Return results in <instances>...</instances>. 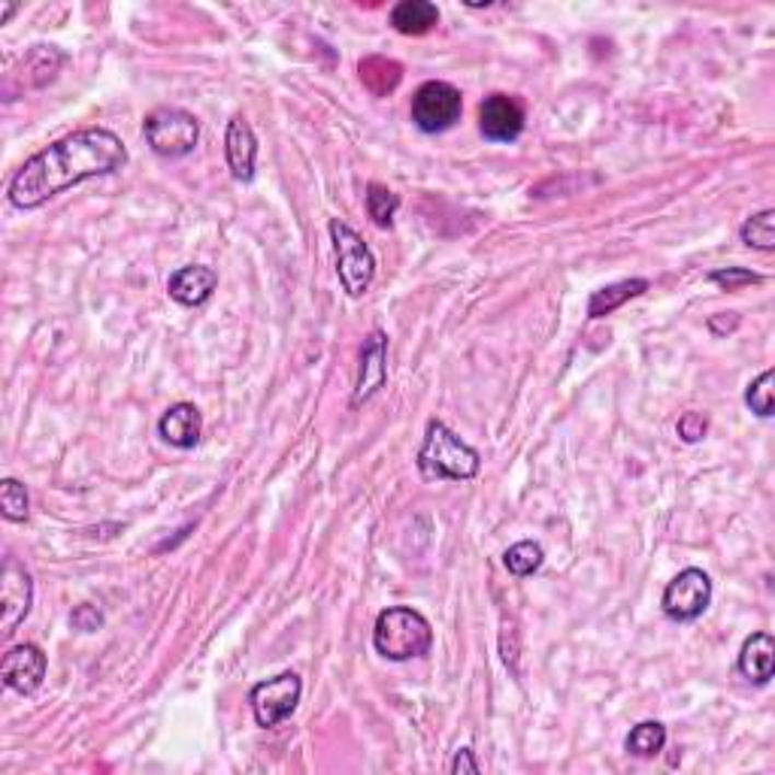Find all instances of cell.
Instances as JSON below:
<instances>
[{"label":"cell","mask_w":775,"mask_h":775,"mask_svg":"<svg viewBox=\"0 0 775 775\" xmlns=\"http://www.w3.org/2000/svg\"><path fill=\"white\" fill-rule=\"evenodd\" d=\"M125 164H128V149L113 130H77L27 158L10 180L7 197L15 209H37L79 182L116 173Z\"/></svg>","instance_id":"6da1fadb"},{"label":"cell","mask_w":775,"mask_h":775,"mask_svg":"<svg viewBox=\"0 0 775 775\" xmlns=\"http://www.w3.org/2000/svg\"><path fill=\"white\" fill-rule=\"evenodd\" d=\"M418 470L425 478H449V482H470L482 470V458L473 446H466L452 427L442 421H430L425 430V442L418 452Z\"/></svg>","instance_id":"7a4b0ae2"},{"label":"cell","mask_w":775,"mask_h":775,"mask_svg":"<svg viewBox=\"0 0 775 775\" xmlns=\"http://www.w3.org/2000/svg\"><path fill=\"white\" fill-rule=\"evenodd\" d=\"M373 646L385 660H413L421 658L433 646L430 621L409 606H391L379 612L373 627Z\"/></svg>","instance_id":"3957f363"},{"label":"cell","mask_w":775,"mask_h":775,"mask_svg":"<svg viewBox=\"0 0 775 775\" xmlns=\"http://www.w3.org/2000/svg\"><path fill=\"white\" fill-rule=\"evenodd\" d=\"M327 231H331V243H334L336 276H339V282H343L349 298H363L375 279L373 252H370V246L361 240V233L351 231L346 221L331 219Z\"/></svg>","instance_id":"277c9868"},{"label":"cell","mask_w":775,"mask_h":775,"mask_svg":"<svg viewBox=\"0 0 775 775\" xmlns=\"http://www.w3.org/2000/svg\"><path fill=\"white\" fill-rule=\"evenodd\" d=\"M142 137L149 149L161 158L192 155L200 140V122L180 106H161L142 122Z\"/></svg>","instance_id":"5b68a950"},{"label":"cell","mask_w":775,"mask_h":775,"mask_svg":"<svg viewBox=\"0 0 775 775\" xmlns=\"http://www.w3.org/2000/svg\"><path fill=\"white\" fill-rule=\"evenodd\" d=\"M300 694H303V682H300L298 672H279L267 682H258L248 691V706H252L258 727L270 730V727L288 721L298 709Z\"/></svg>","instance_id":"8992f818"},{"label":"cell","mask_w":775,"mask_h":775,"mask_svg":"<svg viewBox=\"0 0 775 775\" xmlns=\"http://www.w3.org/2000/svg\"><path fill=\"white\" fill-rule=\"evenodd\" d=\"M464 109V97L461 91L449 85V82H425L421 89L413 94V122L418 125V130L425 134H442L449 130L461 118Z\"/></svg>","instance_id":"52a82bcc"},{"label":"cell","mask_w":775,"mask_h":775,"mask_svg":"<svg viewBox=\"0 0 775 775\" xmlns=\"http://www.w3.org/2000/svg\"><path fill=\"white\" fill-rule=\"evenodd\" d=\"M712 603V579L697 567L682 569L663 591V615L672 621H697Z\"/></svg>","instance_id":"ba28073f"},{"label":"cell","mask_w":775,"mask_h":775,"mask_svg":"<svg viewBox=\"0 0 775 775\" xmlns=\"http://www.w3.org/2000/svg\"><path fill=\"white\" fill-rule=\"evenodd\" d=\"M34 606V579L15 557L3 560L0 572V634L13 636L15 627L27 618V612Z\"/></svg>","instance_id":"9c48e42d"},{"label":"cell","mask_w":775,"mask_h":775,"mask_svg":"<svg viewBox=\"0 0 775 775\" xmlns=\"http://www.w3.org/2000/svg\"><path fill=\"white\" fill-rule=\"evenodd\" d=\"M46 670H49V660L43 655V648L34 646V643H22V646H13L3 655L0 679L10 691L27 697V694H37L43 679H46Z\"/></svg>","instance_id":"30bf717a"},{"label":"cell","mask_w":775,"mask_h":775,"mask_svg":"<svg viewBox=\"0 0 775 775\" xmlns=\"http://www.w3.org/2000/svg\"><path fill=\"white\" fill-rule=\"evenodd\" d=\"M478 128L485 140L512 142L524 130V106L512 94H491L478 106Z\"/></svg>","instance_id":"8fae6325"},{"label":"cell","mask_w":775,"mask_h":775,"mask_svg":"<svg viewBox=\"0 0 775 775\" xmlns=\"http://www.w3.org/2000/svg\"><path fill=\"white\" fill-rule=\"evenodd\" d=\"M388 379V336L385 331H370V336L363 339L361 346V363H358V382H355V394H351V406H361L373 394H379V388L385 385Z\"/></svg>","instance_id":"7c38bea8"},{"label":"cell","mask_w":775,"mask_h":775,"mask_svg":"<svg viewBox=\"0 0 775 775\" xmlns=\"http://www.w3.org/2000/svg\"><path fill=\"white\" fill-rule=\"evenodd\" d=\"M224 158L228 167L236 182L255 180V158H258V140L255 130L243 116H233L228 122V134H224Z\"/></svg>","instance_id":"4fadbf2b"},{"label":"cell","mask_w":775,"mask_h":775,"mask_svg":"<svg viewBox=\"0 0 775 775\" xmlns=\"http://www.w3.org/2000/svg\"><path fill=\"white\" fill-rule=\"evenodd\" d=\"M158 433L170 442L173 449L188 452L204 437V415L194 403H173L167 413L158 421Z\"/></svg>","instance_id":"5bb4252c"},{"label":"cell","mask_w":775,"mask_h":775,"mask_svg":"<svg viewBox=\"0 0 775 775\" xmlns=\"http://www.w3.org/2000/svg\"><path fill=\"white\" fill-rule=\"evenodd\" d=\"M219 288V273L204 264H188L170 276L167 291L170 298L182 303V306H200L212 298V291Z\"/></svg>","instance_id":"9a60e30c"},{"label":"cell","mask_w":775,"mask_h":775,"mask_svg":"<svg viewBox=\"0 0 775 775\" xmlns=\"http://www.w3.org/2000/svg\"><path fill=\"white\" fill-rule=\"evenodd\" d=\"M739 672L751 685H770L775 672V639L770 634H751L739 651Z\"/></svg>","instance_id":"2e32d148"},{"label":"cell","mask_w":775,"mask_h":775,"mask_svg":"<svg viewBox=\"0 0 775 775\" xmlns=\"http://www.w3.org/2000/svg\"><path fill=\"white\" fill-rule=\"evenodd\" d=\"M440 22V10L430 0H403L391 10V25L406 37H421Z\"/></svg>","instance_id":"e0dca14e"},{"label":"cell","mask_w":775,"mask_h":775,"mask_svg":"<svg viewBox=\"0 0 775 775\" xmlns=\"http://www.w3.org/2000/svg\"><path fill=\"white\" fill-rule=\"evenodd\" d=\"M648 291V279H621V282H612L606 288H600L591 294L588 300V319H603V315H612L615 310H621L627 300L639 298Z\"/></svg>","instance_id":"ac0fdd59"},{"label":"cell","mask_w":775,"mask_h":775,"mask_svg":"<svg viewBox=\"0 0 775 775\" xmlns=\"http://www.w3.org/2000/svg\"><path fill=\"white\" fill-rule=\"evenodd\" d=\"M358 73H361L363 89L370 91V94H375V97L391 94V91L401 85V77H403L401 65L391 61V58H382V55H370V58H363L361 65H358Z\"/></svg>","instance_id":"d6986e66"},{"label":"cell","mask_w":775,"mask_h":775,"mask_svg":"<svg viewBox=\"0 0 775 775\" xmlns=\"http://www.w3.org/2000/svg\"><path fill=\"white\" fill-rule=\"evenodd\" d=\"M667 745V727L660 721H639L624 739V749L634 757H658Z\"/></svg>","instance_id":"ffe728a7"},{"label":"cell","mask_w":775,"mask_h":775,"mask_svg":"<svg viewBox=\"0 0 775 775\" xmlns=\"http://www.w3.org/2000/svg\"><path fill=\"white\" fill-rule=\"evenodd\" d=\"M739 240L757 252H773L775 248V209H761L739 228Z\"/></svg>","instance_id":"44dd1931"},{"label":"cell","mask_w":775,"mask_h":775,"mask_svg":"<svg viewBox=\"0 0 775 775\" xmlns=\"http://www.w3.org/2000/svg\"><path fill=\"white\" fill-rule=\"evenodd\" d=\"M61 53L55 49V46H34L31 49V55L25 58V65H22V73H25L27 85H46L49 79L58 73V67H61Z\"/></svg>","instance_id":"7402d4cb"},{"label":"cell","mask_w":775,"mask_h":775,"mask_svg":"<svg viewBox=\"0 0 775 775\" xmlns=\"http://www.w3.org/2000/svg\"><path fill=\"white\" fill-rule=\"evenodd\" d=\"M543 560H545L543 545L533 543V540L516 543L512 548H506V555H504L506 569H509L512 576H518V579H524V576H533L536 569L543 567Z\"/></svg>","instance_id":"603a6c76"},{"label":"cell","mask_w":775,"mask_h":775,"mask_svg":"<svg viewBox=\"0 0 775 775\" xmlns=\"http://www.w3.org/2000/svg\"><path fill=\"white\" fill-rule=\"evenodd\" d=\"M397 209H401V197L391 192V188L379 185V182H373V185L367 188V216L373 219V224H379V228H391V224H394V216H397Z\"/></svg>","instance_id":"cb8c5ba5"},{"label":"cell","mask_w":775,"mask_h":775,"mask_svg":"<svg viewBox=\"0 0 775 775\" xmlns=\"http://www.w3.org/2000/svg\"><path fill=\"white\" fill-rule=\"evenodd\" d=\"M0 512L13 524H22L31 518V500H27L25 485L19 478H3L0 482Z\"/></svg>","instance_id":"d4e9b609"},{"label":"cell","mask_w":775,"mask_h":775,"mask_svg":"<svg viewBox=\"0 0 775 775\" xmlns=\"http://www.w3.org/2000/svg\"><path fill=\"white\" fill-rule=\"evenodd\" d=\"M745 403L754 415L770 418L775 409V370H763L745 391Z\"/></svg>","instance_id":"484cf974"},{"label":"cell","mask_w":775,"mask_h":775,"mask_svg":"<svg viewBox=\"0 0 775 775\" xmlns=\"http://www.w3.org/2000/svg\"><path fill=\"white\" fill-rule=\"evenodd\" d=\"M709 282L721 285L724 291H739L742 285H757L763 282L761 273H751L745 267H727V270H712Z\"/></svg>","instance_id":"4316f807"},{"label":"cell","mask_w":775,"mask_h":775,"mask_svg":"<svg viewBox=\"0 0 775 775\" xmlns=\"http://www.w3.org/2000/svg\"><path fill=\"white\" fill-rule=\"evenodd\" d=\"M679 437L685 442H699L706 433H709V421H706V415L699 413H685L682 418H679Z\"/></svg>","instance_id":"83f0119b"},{"label":"cell","mask_w":775,"mask_h":775,"mask_svg":"<svg viewBox=\"0 0 775 775\" xmlns=\"http://www.w3.org/2000/svg\"><path fill=\"white\" fill-rule=\"evenodd\" d=\"M449 770H452L454 775H478V773H482V766H478V761L473 757V751H470V749L454 751V757H452V763H449Z\"/></svg>","instance_id":"f1b7e54d"},{"label":"cell","mask_w":775,"mask_h":775,"mask_svg":"<svg viewBox=\"0 0 775 775\" xmlns=\"http://www.w3.org/2000/svg\"><path fill=\"white\" fill-rule=\"evenodd\" d=\"M70 621H73V627H77V631H85V634L97 631V627L104 624L101 612H97V609H91V606H79Z\"/></svg>","instance_id":"f546056e"},{"label":"cell","mask_w":775,"mask_h":775,"mask_svg":"<svg viewBox=\"0 0 775 775\" xmlns=\"http://www.w3.org/2000/svg\"><path fill=\"white\" fill-rule=\"evenodd\" d=\"M737 327H739L737 312H721V315H712V319H709V331L715 336L730 334V331H737Z\"/></svg>","instance_id":"4dcf8cb0"},{"label":"cell","mask_w":775,"mask_h":775,"mask_svg":"<svg viewBox=\"0 0 775 775\" xmlns=\"http://www.w3.org/2000/svg\"><path fill=\"white\" fill-rule=\"evenodd\" d=\"M15 13H19V7H15V3H0V25H7V19Z\"/></svg>","instance_id":"1f68e13d"}]
</instances>
